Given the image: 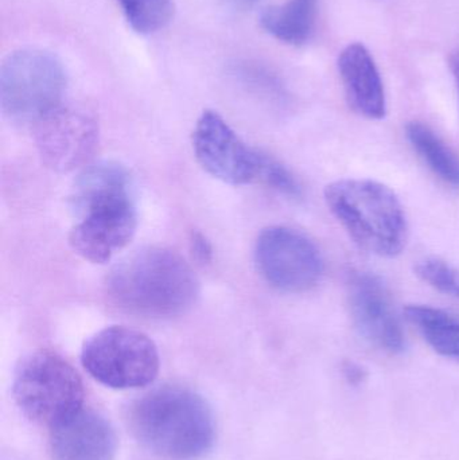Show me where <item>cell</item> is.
I'll use <instances>...</instances> for the list:
<instances>
[{
    "mask_svg": "<svg viewBox=\"0 0 459 460\" xmlns=\"http://www.w3.org/2000/svg\"><path fill=\"white\" fill-rule=\"evenodd\" d=\"M129 172L118 162H99L81 172L70 196L78 221L69 243L83 259L104 264L131 243L137 228Z\"/></svg>",
    "mask_w": 459,
    "mask_h": 460,
    "instance_id": "6da1fadb",
    "label": "cell"
},
{
    "mask_svg": "<svg viewBox=\"0 0 459 460\" xmlns=\"http://www.w3.org/2000/svg\"><path fill=\"white\" fill-rule=\"evenodd\" d=\"M127 423L140 445L164 459H201L215 445L209 404L182 386H161L143 394L129 405Z\"/></svg>",
    "mask_w": 459,
    "mask_h": 460,
    "instance_id": "7a4b0ae2",
    "label": "cell"
},
{
    "mask_svg": "<svg viewBox=\"0 0 459 460\" xmlns=\"http://www.w3.org/2000/svg\"><path fill=\"white\" fill-rule=\"evenodd\" d=\"M108 292L119 307L135 315L172 318L196 305L199 281L177 252L151 246L113 268Z\"/></svg>",
    "mask_w": 459,
    "mask_h": 460,
    "instance_id": "3957f363",
    "label": "cell"
},
{
    "mask_svg": "<svg viewBox=\"0 0 459 460\" xmlns=\"http://www.w3.org/2000/svg\"><path fill=\"white\" fill-rule=\"evenodd\" d=\"M325 202L350 240L379 257H396L409 240L406 210L393 189L372 180H340L325 189Z\"/></svg>",
    "mask_w": 459,
    "mask_h": 460,
    "instance_id": "277c9868",
    "label": "cell"
},
{
    "mask_svg": "<svg viewBox=\"0 0 459 460\" xmlns=\"http://www.w3.org/2000/svg\"><path fill=\"white\" fill-rule=\"evenodd\" d=\"M13 394L29 420L53 429L83 410L85 392L83 380L66 359L53 351L38 350L19 361Z\"/></svg>",
    "mask_w": 459,
    "mask_h": 460,
    "instance_id": "5b68a950",
    "label": "cell"
},
{
    "mask_svg": "<svg viewBox=\"0 0 459 460\" xmlns=\"http://www.w3.org/2000/svg\"><path fill=\"white\" fill-rule=\"evenodd\" d=\"M64 65L43 49H21L4 59L0 69V104L11 120L40 121L64 102Z\"/></svg>",
    "mask_w": 459,
    "mask_h": 460,
    "instance_id": "8992f818",
    "label": "cell"
},
{
    "mask_svg": "<svg viewBox=\"0 0 459 460\" xmlns=\"http://www.w3.org/2000/svg\"><path fill=\"white\" fill-rule=\"evenodd\" d=\"M81 364L97 383L119 391L150 385L161 367L154 341L124 326L105 327L92 335L84 343Z\"/></svg>",
    "mask_w": 459,
    "mask_h": 460,
    "instance_id": "52a82bcc",
    "label": "cell"
},
{
    "mask_svg": "<svg viewBox=\"0 0 459 460\" xmlns=\"http://www.w3.org/2000/svg\"><path fill=\"white\" fill-rule=\"evenodd\" d=\"M259 272L269 286L287 294H302L320 284L325 270L318 246L298 230L269 226L255 245Z\"/></svg>",
    "mask_w": 459,
    "mask_h": 460,
    "instance_id": "ba28073f",
    "label": "cell"
},
{
    "mask_svg": "<svg viewBox=\"0 0 459 460\" xmlns=\"http://www.w3.org/2000/svg\"><path fill=\"white\" fill-rule=\"evenodd\" d=\"M93 113L62 102L34 124V139L43 164L57 172H70L89 164L99 146Z\"/></svg>",
    "mask_w": 459,
    "mask_h": 460,
    "instance_id": "9c48e42d",
    "label": "cell"
},
{
    "mask_svg": "<svg viewBox=\"0 0 459 460\" xmlns=\"http://www.w3.org/2000/svg\"><path fill=\"white\" fill-rule=\"evenodd\" d=\"M197 161L207 174L228 185L258 180L260 151L248 147L215 111H205L193 132Z\"/></svg>",
    "mask_w": 459,
    "mask_h": 460,
    "instance_id": "30bf717a",
    "label": "cell"
},
{
    "mask_svg": "<svg viewBox=\"0 0 459 460\" xmlns=\"http://www.w3.org/2000/svg\"><path fill=\"white\" fill-rule=\"evenodd\" d=\"M350 315L364 340L390 354L406 350V335L379 276L357 272L348 284Z\"/></svg>",
    "mask_w": 459,
    "mask_h": 460,
    "instance_id": "8fae6325",
    "label": "cell"
},
{
    "mask_svg": "<svg viewBox=\"0 0 459 460\" xmlns=\"http://www.w3.org/2000/svg\"><path fill=\"white\" fill-rule=\"evenodd\" d=\"M50 451L54 460H113L118 437L104 416L83 408L50 429Z\"/></svg>",
    "mask_w": 459,
    "mask_h": 460,
    "instance_id": "7c38bea8",
    "label": "cell"
},
{
    "mask_svg": "<svg viewBox=\"0 0 459 460\" xmlns=\"http://www.w3.org/2000/svg\"><path fill=\"white\" fill-rule=\"evenodd\" d=\"M339 72L350 108L369 120L384 119V85L368 49L361 43L347 46L339 57Z\"/></svg>",
    "mask_w": 459,
    "mask_h": 460,
    "instance_id": "4fadbf2b",
    "label": "cell"
},
{
    "mask_svg": "<svg viewBox=\"0 0 459 460\" xmlns=\"http://www.w3.org/2000/svg\"><path fill=\"white\" fill-rule=\"evenodd\" d=\"M318 0H287L260 15L264 31L287 45H305L314 31Z\"/></svg>",
    "mask_w": 459,
    "mask_h": 460,
    "instance_id": "5bb4252c",
    "label": "cell"
},
{
    "mask_svg": "<svg viewBox=\"0 0 459 460\" xmlns=\"http://www.w3.org/2000/svg\"><path fill=\"white\" fill-rule=\"evenodd\" d=\"M406 137L423 164L438 180L459 189V156L434 129L420 121L407 124Z\"/></svg>",
    "mask_w": 459,
    "mask_h": 460,
    "instance_id": "9a60e30c",
    "label": "cell"
},
{
    "mask_svg": "<svg viewBox=\"0 0 459 460\" xmlns=\"http://www.w3.org/2000/svg\"><path fill=\"white\" fill-rule=\"evenodd\" d=\"M407 321L420 332L434 351L459 361V321L446 311L426 305L404 308Z\"/></svg>",
    "mask_w": 459,
    "mask_h": 460,
    "instance_id": "2e32d148",
    "label": "cell"
},
{
    "mask_svg": "<svg viewBox=\"0 0 459 460\" xmlns=\"http://www.w3.org/2000/svg\"><path fill=\"white\" fill-rule=\"evenodd\" d=\"M129 26L148 35L164 29L174 16L172 0H118Z\"/></svg>",
    "mask_w": 459,
    "mask_h": 460,
    "instance_id": "e0dca14e",
    "label": "cell"
},
{
    "mask_svg": "<svg viewBox=\"0 0 459 460\" xmlns=\"http://www.w3.org/2000/svg\"><path fill=\"white\" fill-rule=\"evenodd\" d=\"M420 280L441 294L459 299V270L438 257H428L415 265Z\"/></svg>",
    "mask_w": 459,
    "mask_h": 460,
    "instance_id": "ac0fdd59",
    "label": "cell"
},
{
    "mask_svg": "<svg viewBox=\"0 0 459 460\" xmlns=\"http://www.w3.org/2000/svg\"><path fill=\"white\" fill-rule=\"evenodd\" d=\"M258 180L288 199H299L302 186L296 175L277 159L261 153Z\"/></svg>",
    "mask_w": 459,
    "mask_h": 460,
    "instance_id": "d6986e66",
    "label": "cell"
},
{
    "mask_svg": "<svg viewBox=\"0 0 459 460\" xmlns=\"http://www.w3.org/2000/svg\"><path fill=\"white\" fill-rule=\"evenodd\" d=\"M190 249L199 262L212 261L213 249L209 241L202 233L193 232L190 237Z\"/></svg>",
    "mask_w": 459,
    "mask_h": 460,
    "instance_id": "ffe728a7",
    "label": "cell"
},
{
    "mask_svg": "<svg viewBox=\"0 0 459 460\" xmlns=\"http://www.w3.org/2000/svg\"><path fill=\"white\" fill-rule=\"evenodd\" d=\"M342 373H344V377L347 378L348 383L352 384V385H358L366 378V369L352 361L344 362Z\"/></svg>",
    "mask_w": 459,
    "mask_h": 460,
    "instance_id": "44dd1931",
    "label": "cell"
},
{
    "mask_svg": "<svg viewBox=\"0 0 459 460\" xmlns=\"http://www.w3.org/2000/svg\"><path fill=\"white\" fill-rule=\"evenodd\" d=\"M226 2L231 3L234 7L242 8V10H250L258 3V0H226Z\"/></svg>",
    "mask_w": 459,
    "mask_h": 460,
    "instance_id": "7402d4cb",
    "label": "cell"
},
{
    "mask_svg": "<svg viewBox=\"0 0 459 460\" xmlns=\"http://www.w3.org/2000/svg\"><path fill=\"white\" fill-rule=\"evenodd\" d=\"M450 66H452L453 75H455L459 92V53L453 57L452 61H450Z\"/></svg>",
    "mask_w": 459,
    "mask_h": 460,
    "instance_id": "603a6c76",
    "label": "cell"
}]
</instances>
